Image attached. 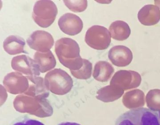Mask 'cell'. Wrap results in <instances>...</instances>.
<instances>
[{"label": "cell", "mask_w": 160, "mask_h": 125, "mask_svg": "<svg viewBox=\"0 0 160 125\" xmlns=\"http://www.w3.org/2000/svg\"><path fill=\"white\" fill-rule=\"evenodd\" d=\"M58 13V8L53 1L42 0L35 3L32 17L40 27L48 28L55 21Z\"/></svg>", "instance_id": "4"}, {"label": "cell", "mask_w": 160, "mask_h": 125, "mask_svg": "<svg viewBox=\"0 0 160 125\" xmlns=\"http://www.w3.org/2000/svg\"><path fill=\"white\" fill-rule=\"evenodd\" d=\"M58 24L63 33L70 36L78 34L83 28L81 19L75 14L71 13H66L60 17Z\"/></svg>", "instance_id": "9"}, {"label": "cell", "mask_w": 160, "mask_h": 125, "mask_svg": "<svg viewBox=\"0 0 160 125\" xmlns=\"http://www.w3.org/2000/svg\"><path fill=\"white\" fill-rule=\"evenodd\" d=\"M115 125H160V119L157 112L148 108H140L121 115Z\"/></svg>", "instance_id": "2"}, {"label": "cell", "mask_w": 160, "mask_h": 125, "mask_svg": "<svg viewBox=\"0 0 160 125\" xmlns=\"http://www.w3.org/2000/svg\"><path fill=\"white\" fill-rule=\"evenodd\" d=\"M3 85L10 93L16 94L27 90L29 81L26 76L18 72L8 73L4 77Z\"/></svg>", "instance_id": "10"}, {"label": "cell", "mask_w": 160, "mask_h": 125, "mask_svg": "<svg viewBox=\"0 0 160 125\" xmlns=\"http://www.w3.org/2000/svg\"><path fill=\"white\" fill-rule=\"evenodd\" d=\"M92 64L88 60L83 59L82 67L77 70H70L71 74L75 78L79 80H88L91 77Z\"/></svg>", "instance_id": "20"}, {"label": "cell", "mask_w": 160, "mask_h": 125, "mask_svg": "<svg viewBox=\"0 0 160 125\" xmlns=\"http://www.w3.org/2000/svg\"><path fill=\"white\" fill-rule=\"evenodd\" d=\"M26 41L23 38L17 35H10L3 41L4 50L11 55L18 54L28 53L24 50Z\"/></svg>", "instance_id": "15"}, {"label": "cell", "mask_w": 160, "mask_h": 125, "mask_svg": "<svg viewBox=\"0 0 160 125\" xmlns=\"http://www.w3.org/2000/svg\"><path fill=\"white\" fill-rule=\"evenodd\" d=\"M63 2L70 10L76 13L83 12L88 7L86 0H66Z\"/></svg>", "instance_id": "22"}, {"label": "cell", "mask_w": 160, "mask_h": 125, "mask_svg": "<svg viewBox=\"0 0 160 125\" xmlns=\"http://www.w3.org/2000/svg\"><path fill=\"white\" fill-rule=\"evenodd\" d=\"M44 83L48 89L58 95L68 93L73 86L72 77L61 69H55L47 73Z\"/></svg>", "instance_id": "3"}, {"label": "cell", "mask_w": 160, "mask_h": 125, "mask_svg": "<svg viewBox=\"0 0 160 125\" xmlns=\"http://www.w3.org/2000/svg\"><path fill=\"white\" fill-rule=\"evenodd\" d=\"M30 48L40 52L49 51L54 44L52 35L46 31L37 30L33 32L27 40Z\"/></svg>", "instance_id": "7"}, {"label": "cell", "mask_w": 160, "mask_h": 125, "mask_svg": "<svg viewBox=\"0 0 160 125\" xmlns=\"http://www.w3.org/2000/svg\"><path fill=\"white\" fill-rule=\"evenodd\" d=\"M115 70L112 65L105 61L97 62L94 66L93 77L98 81L107 82L110 79Z\"/></svg>", "instance_id": "16"}, {"label": "cell", "mask_w": 160, "mask_h": 125, "mask_svg": "<svg viewBox=\"0 0 160 125\" xmlns=\"http://www.w3.org/2000/svg\"><path fill=\"white\" fill-rule=\"evenodd\" d=\"M124 91L117 86L110 85L99 89L97 92L98 96L97 97L104 102H111L119 99Z\"/></svg>", "instance_id": "18"}, {"label": "cell", "mask_w": 160, "mask_h": 125, "mask_svg": "<svg viewBox=\"0 0 160 125\" xmlns=\"http://www.w3.org/2000/svg\"><path fill=\"white\" fill-rule=\"evenodd\" d=\"M85 40L91 48L102 50L109 47L111 41V34L106 27L101 25H93L87 31Z\"/></svg>", "instance_id": "5"}, {"label": "cell", "mask_w": 160, "mask_h": 125, "mask_svg": "<svg viewBox=\"0 0 160 125\" xmlns=\"http://www.w3.org/2000/svg\"><path fill=\"white\" fill-rule=\"evenodd\" d=\"M141 82V75L138 72L131 70H120L115 73L110 85L124 91L138 87Z\"/></svg>", "instance_id": "6"}, {"label": "cell", "mask_w": 160, "mask_h": 125, "mask_svg": "<svg viewBox=\"0 0 160 125\" xmlns=\"http://www.w3.org/2000/svg\"><path fill=\"white\" fill-rule=\"evenodd\" d=\"M108 57L115 66L125 67L131 64L133 59V55L131 50L126 46L118 45L112 47L109 50Z\"/></svg>", "instance_id": "11"}, {"label": "cell", "mask_w": 160, "mask_h": 125, "mask_svg": "<svg viewBox=\"0 0 160 125\" xmlns=\"http://www.w3.org/2000/svg\"><path fill=\"white\" fill-rule=\"evenodd\" d=\"M10 125H45L39 120L32 119L27 116L19 117L13 120Z\"/></svg>", "instance_id": "23"}, {"label": "cell", "mask_w": 160, "mask_h": 125, "mask_svg": "<svg viewBox=\"0 0 160 125\" xmlns=\"http://www.w3.org/2000/svg\"><path fill=\"white\" fill-rule=\"evenodd\" d=\"M13 69L27 76L37 77L40 75V69L34 60L26 55L15 56L12 60Z\"/></svg>", "instance_id": "8"}, {"label": "cell", "mask_w": 160, "mask_h": 125, "mask_svg": "<svg viewBox=\"0 0 160 125\" xmlns=\"http://www.w3.org/2000/svg\"><path fill=\"white\" fill-rule=\"evenodd\" d=\"M147 106L153 112H160V89L150 90L146 98Z\"/></svg>", "instance_id": "19"}, {"label": "cell", "mask_w": 160, "mask_h": 125, "mask_svg": "<svg viewBox=\"0 0 160 125\" xmlns=\"http://www.w3.org/2000/svg\"><path fill=\"white\" fill-rule=\"evenodd\" d=\"M58 125H81L79 123L74 122H62L59 123Z\"/></svg>", "instance_id": "24"}, {"label": "cell", "mask_w": 160, "mask_h": 125, "mask_svg": "<svg viewBox=\"0 0 160 125\" xmlns=\"http://www.w3.org/2000/svg\"><path fill=\"white\" fill-rule=\"evenodd\" d=\"M33 57L42 73H45L53 69L57 65L56 58L50 50L47 52H36Z\"/></svg>", "instance_id": "14"}, {"label": "cell", "mask_w": 160, "mask_h": 125, "mask_svg": "<svg viewBox=\"0 0 160 125\" xmlns=\"http://www.w3.org/2000/svg\"><path fill=\"white\" fill-rule=\"evenodd\" d=\"M28 79L29 84H30L29 88V92H32L34 93H47L45 89V85L44 79L41 77H32V76H26Z\"/></svg>", "instance_id": "21"}, {"label": "cell", "mask_w": 160, "mask_h": 125, "mask_svg": "<svg viewBox=\"0 0 160 125\" xmlns=\"http://www.w3.org/2000/svg\"><path fill=\"white\" fill-rule=\"evenodd\" d=\"M109 32L113 39L122 41L128 39L131 34V29L127 23L117 20L111 23Z\"/></svg>", "instance_id": "17"}, {"label": "cell", "mask_w": 160, "mask_h": 125, "mask_svg": "<svg viewBox=\"0 0 160 125\" xmlns=\"http://www.w3.org/2000/svg\"><path fill=\"white\" fill-rule=\"evenodd\" d=\"M154 3L156 6L160 8V1H154Z\"/></svg>", "instance_id": "25"}, {"label": "cell", "mask_w": 160, "mask_h": 125, "mask_svg": "<svg viewBox=\"0 0 160 125\" xmlns=\"http://www.w3.org/2000/svg\"><path fill=\"white\" fill-rule=\"evenodd\" d=\"M159 117H160V112H159Z\"/></svg>", "instance_id": "26"}, {"label": "cell", "mask_w": 160, "mask_h": 125, "mask_svg": "<svg viewBox=\"0 0 160 125\" xmlns=\"http://www.w3.org/2000/svg\"><path fill=\"white\" fill-rule=\"evenodd\" d=\"M55 52L62 65L70 70H77L83 65V59L80 55V48L76 41L62 38L55 44Z\"/></svg>", "instance_id": "1"}, {"label": "cell", "mask_w": 160, "mask_h": 125, "mask_svg": "<svg viewBox=\"0 0 160 125\" xmlns=\"http://www.w3.org/2000/svg\"><path fill=\"white\" fill-rule=\"evenodd\" d=\"M138 18L143 25H155L160 20V8L154 5H146L138 11Z\"/></svg>", "instance_id": "12"}, {"label": "cell", "mask_w": 160, "mask_h": 125, "mask_svg": "<svg viewBox=\"0 0 160 125\" xmlns=\"http://www.w3.org/2000/svg\"><path fill=\"white\" fill-rule=\"evenodd\" d=\"M122 102L124 106L129 109L141 108L145 104V94L138 89L128 91L123 95Z\"/></svg>", "instance_id": "13"}]
</instances>
